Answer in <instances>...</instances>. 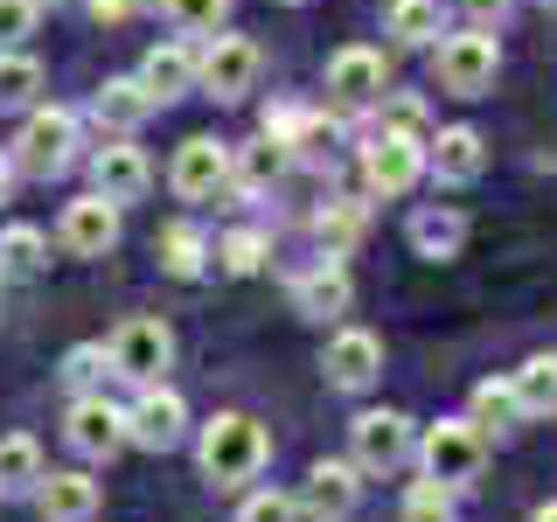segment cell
Instances as JSON below:
<instances>
[{
  "label": "cell",
  "instance_id": "15",
  "mask_svg": "<svg viewBox=\"0 0 557 522\" xmlns=\"http://www.w3.org/2000/svg\"><path fill=\"white\" fill-rule=\"evenodd\" d=\"M321 370H327V383H335V390H370L376 370H383V341L370 335V327H342V335L327 341Z\"/></svg>",
  "mask_w": 557,
  "mask_h": 522
},
{
  "label": "cell",
  "instance_id": "1",
  "mask_svg": "<svg viewBox=\"0 0 557 522\" xmlns=\"http://www.w3.org/2000/svg\"><path fill=\"white\" fill-rule=\"evenodd\" d=\"M202 481L209 487H244V481H258L265 474V460H272V439H265V425L258 418H244V411H216L202 425Z\"/></svg>",
  "mask_w": 557,
  "mask_h": 522
},
{
  "label": "cell",
  "instance_id": "18",
  "mask_svg": "<svg viewBox=\"0 0 557 522\" xmlns=\"http://www.w3.org/2000/svg\"><path fill=\"white\" fill-rule=\"evenodd\" d=\"M35 515L42 522H91L98 515V481L91 474H42L35 481Z\"/></svg>",
  "mask_w": 557,
  "mask_h": 522
},
{
  "label": "cell",
  "instance_id": "41",
  "mask_svg": "<svg viewBox=\"0 0 557 522\" xmlns=\"http://www.w3.org/2000/svg\"><path fill=\"white\" fill-rule=\"evenodd\" d=\"M8 188H14V161L0 153V202H8Z\"/></svg>",
  "mask_w": 557,
  "mask_h": 522
},
{
  "label": "cell",
  "instance_id": "38",
  "mask_svg": "<svg viewBox=\"0 0 557 522\" xmlns=\"http://www.w3.org/2000/svg\"><path fill=\"white\" fill-rule=\"evenodd\" d=\"M383 126H391V133H411V139H432V133H425V104H418V98H391Z\"/></svg>",
  "mask_w": 557,
  "mask_h": 522
},
{
  "label": "cell",
  "instance_id": "4",
  "mask_svg": "<svg viewBox=\"0 0 557 522\" xmlns=\"http://www.w3.org/2000/svg\"><path fill=\"white\" fill-rule=\"evenodd\" d=\"M418 452H425V474L440 487H474L481 460H487V439H481L474 418H440V425L418 439Z\"/></svg>",
  "mask_w": 557,
  "mask_h": 522
},
{
  "label": "cell",
  "instance_id": "21",
  "mask_svg": "<svg viewBox=\"0 0 557 522\" xmlns=\"http://www.w3.org/2000/svg\"><path fill=\"white\" fill-rule=\"evenodd\" d=\"M362 231H370V209H362L356 196H335V202L313 209V237H321L327 258H348L362 244Z\"/></svg>",
  "mask_w": 557,
  "mask_h": 522
},
{
  "label": "cell",
  "instance_id": "14",
  "mask_svg": "<svg viewBox=\"0 0 557 522\" xmlns=\"http://www.w3.org/2000/svg\"><path fill=\"white\" fill-rule=\"evenodd\" d=\"M327 91H335L342 104L383 98V91H391V63H383V49H362V42L335 49V63H327Z\"/></svg>",
  "mask_w": 557,
  "mask_h": 522
},
{
  "label": "cell",
  "instance_id": "24",
  "mask_svg": "<svg viewBox=\"0 0 557 522\" xmlns=\"http://www.w3.org/2000/svg\"><path fill=\"white\" fill-rule=\"evenodd\" d=\"M42 474H49L42 446H35L28 432H8V439H0V501H8V495H35Z\"/></svg>",
  "mask_w": 557,
  "mask_h": 522
},
{
  "label": "cell",
  "instance_id": "33",
  "mask_svg": "<svg viewBox=\"0 0 557 522\" xmlns=\"http://www.w3.org/2000/svg\"><path fill=\"white\" fill-rule=\"evenodd\" d=\"M516 390L509 383H474V425H487V432H502V425H516Z\"/></svg>",
  "mask_w": 557,
  "mask_h": 522
},
{
  "label": "cell",
  "instance_id": "2",
  "mask_svg": "<svg viewBox=\"0 0 557 522\" xmlns=\"http://www.w3.org/2000/svg\"><path fill=\"white\" fill-rule=\"evenodd\" d=\"M14 174H35V182H49V174H63L77 161V112H63V104H49V112H28L22 133H14L8 147Z\"/></svg>",
  "mask_w": 557,
  "mask_h": 522
},
{
  "label": "cell",
  "instance_id": "9",
  "mask_svg": "<svg viewBox=\"0 0 557 522\" xmlns=\"http://www.w3.org/2000/svg\"><path fill=\"white\" fill-rule=\"evenodd\" d=\"M348 439H356V467L362 474H391V467H405L418 452V432L405 411H362L356 425H348Z\"/></svg>",
  "mask_w": 557,
  "mask_h": 522
},
{
  "label": "cell",
  "instance_id": "20",
  "mask_svg": "<svg viewBox=\"0 0 557 522\" xmlns=\"http://www.w3.org/2000/svg\"><path fill=\"white\" fill-rule=\"evenodd\" d=\"M139 84H147V98H153V104L188 98V91H196V49H182V42L147 49V63H139Z\"/></svg>",
  "mask_w": 557,
  "mask_h": 522
},
{
  "label": "cell",
  "instance_id": "17",
  "mask_svg": "<svg viewBox=\"0 0 557 522\" xmlns=\"http://www.w3.org/2000/svg\"><path fill=\"white\" fill-rule=\"evenodd\" d=\"M147 182H153V167H147V153L139 147H98L91 153V188L104 202H139L147 196Z\"/></svg>",
  "mask_w": 557,
  "mask_h": 522
},
{
  "label": "cell",
  "instance_id": "32",
  "mask_svg": "<svg viewBox=\"0 0 557 522\" xmlns=\"http://www.w3.org/2000/svg\"><path fill=\"white\" fill-rule=\"evenodd\" d=\"M397 522H453V487H440V481H411V495H405V515Z\"/></svg>",
  "mask_w": 557,
  "mask_h": 522
},
{
  "label": "cell",
  "instance_id": "10",
  "mask_svg": "<svg viewBox=\"0 0 557 522\" xmlns=\"http://www.w3.org/2000/svg\"><path fill=\"white\" fill-rule=\"evenodd\" d=\"M63 439L77 446L84 460H112V452H126V411L104 405V390H91V397H77V405H70Z\"/></svg>",
  "mask_w": 557,
  "mask_h": 522
},
{
  "label": "cell",
  "instance_id": "22",
  "mask_svg": "<svg viewBox=\"0 0 557 522\" xmlns=\"http://www.w3.org/2000/svg\"><path fill=\"white\" fill-rule=\"evenodd\" d=\"M147 112H153V98H147V84H139V77H112L91 98V119H98V126H112V133L147 126Z\"/></svg>",
  "mask_w": 557,
  "mask_h": 522
},
{
  "label": "cell",
  "instance_id": "42",
  "mask_svg": "<svg viewBox=\"0 0 557 522\" xmlns=\"http://www.w3.org/2000/svg\"><path fill=\"white\" fill-rule=\"evenodd\" d=\"M530 522H557V501H544V509H536V515H530Z\"/></svg>",
  "mask_w": 557,
  "mask_h": 522
},
{
  "label": "cell",
  "instance_id": "29",
  "mask_svg": "<svg viewBox=\"0 0 557 522\" xmlns=\"http://www.w3.org/2000/svg\"><path fill=\"white\" fill-rule=\"evenodd\" d=\"M35 91H42V63L35 57H0V112H22V104H35Z\"/></svg>",
  "mask_w": 557,
  "mask_h": 522
},
{
  "label": "cell",
  "instance_id": "19",
  "mask_svg": "<svg viewBox=\"0 0 557 522\" xmlns=\"http://www.w3.org/2000/svg\"><path fill=\"white\" fill-rule=\"evenodd\" d=\"M425 167L440 174V182H474V174L487 167L481 133H474V126H446V133H432V139H425Z\"/></svg>",
  "mask_w": 557,
  "mask_h": 522
},
{
  "label": "cell",
  "instance_id": "30",
  "mask_svg": "<svg viewBox=\"0 0 557 522\" xmlns=\"http://www.w3.org/2000/svg\"><path fill=\"white\" fill-rule=\"evenodd\" d=\"M104 376H112V356H104V341H77V348L63 356V383H70L77 397H91Z\"/></svg>",
  "mask_w": 557,
  "mask_h": 522
},
{
  "label": "cell",
  "instance_id": "5",
  "mask_svg": "<svg viewBox=\"0 0 557 522\" xmlns=\"http://www.w3.org/2000/svg\"><path fill=\"white\" fill-rule=\"evenodd\" d=\"M258 70H265V57H258V42H244V35H216V42L196 57V84L216 104H237L258 91Z\"/></svg>",
  "mask_w": 557,
  "mask_h": 522
},
{
  "label": "cell",
  "instance_id": "23",
  "mask_svg": "<svg viewBox=\"0 0 557 522\" xmlns=\"http://www.w3.org/2000/svg\"><path fill=\"white\" fill-rule=\"evenodd\" d=\"M278 174H286V147H278V139L258 133L251 147H231V182L244 188V196H265Z\"/></svg>",
  "mask_w": 557,
  "mask_h": 522
},
{
  "label": "cell",
  "instance_id": "25",
  "mask_svg": "<svg viewBox=\"0 0 557 522\" xmlns=\"http://www.w3.org/2000/svg\"><path fill=\"white\" fill-rule=\"evenodd\" d=\"M509 390H516V411L522 418H550L557 411V356H530L509 376Z\"/></svg>",
  "mask_w": 557,
  "mask_h": 522
},
{
  "label": "cell",
  "instance_id": "34",
  "mask_svg": "<svg viewBox=\"0 0 557 522\" xmlns=\"http://www.w3.org/2000/svg\"><path fill=\"white\" fill-rule=\"evenodd\" d=\"M216 258H223V272H258V265H265V237H258V231H231V237H223L216 244Z\"/></svg>",
  "mask_w": 557,
  "mask_h": 522
},
{
  "label": "cell",
  "instance_id": "3",
  "mask_svg": "<svg viewBox=\"0 0 557 522\" xmlns=\"http://www.w3.org/2000/svg\"><path fill=\"white\" fill-rule=\"evenodd\" d=\"M495 70H502V49L495 35H440V49H432V77H440V91L453 98H487L495 91Z\"/></svg>",
  "mask_w": 557,
  "mask_h": 522
},
{
  "label": "cell",
  "instance_id": "43",
  "mask_svg": "<svg viewBox=\"0 0 557 522\" xmlns=\"http://www.w3.org/2000/svg\"><path fill=\"white\" fill-rule=\"evenodd\" d=\"M126 8H153V0H126Z\"/></svg>",
  "mask_w": 557,
  "mask_h": 522
},
{
  "label": "cell",
  "instance_id": "8",
  "mask_svg": "<svg viewBox=\"0 0 557 522\" xmlns=\"http://www.w3.org/2000/svg\"><path fill=\"white\" fill-rule=\"evenodd\" d=\"M418 174H425V139L383 126L370 147H362V182H370V196H411Z\"/></svg>",
  "mask_w": 557,
  "mask_h": 522
},
{
  "label": "cell",
  "instance_id": "28",
  "mask_svg": "<svg viewBox=\"0 0 557 522\" xmlns=\"http://www.w3.org/2000/svg\"><path fill=\"white\" fill-rule=\"evenodd\" d=\"M391 35L405 49H425V42H440V0H391Z\"/></svg>",
  "mask_w": 557,
  "mask_h": 522
},
{
  "label": "cell",
  "instance_id": "13",
  "mask_svg": "<svg viewBox=\"0 0 557 522\" xmlns=\"http://www.w3.org/2000/svg\"><path fill=\"white\" fill-rule=\"evenodd\" d=\"M362 467H348V460H321L313 474L300 481V515L313 522H342V515H356V501H362Z\"/></svg>",
  "mask_w": 557,
  "mask_h": 522
},
{
  "label": "cell",
  "instance_id": "44",
  "mask_svg": "<svg viewBox=\"0 0 557 522\" xmlns=\"http://www.w3.org/2000/svg\"><path fill=\"white\" fill-rule=\"evenodd\" d=\"M550 8H557V0H550Z\"/></svg>",
  "mask_w": 557,
  "mask_h": 522
},
{
  "label": "cell",
  "instance_id": "7",
  "mask_svg": "<svg viewBox=\"0 0 557 522\" xmlns=\"http://www.w3.org/2000/svg\"><path fill=\"white\" fill-rule=\"evenodd\" d=\"M104 356H112V376H126V383H161L168 376V362H174V335H168V321H126L112 341H104Z\"/></svg>",
  "mask_w": 557,
  "mask_h": 522
},
{
  "label": "cell",
  "instance_id": "26",
  "mask_svg": "<svg viewBox=\"0 0 557 522\" xmlns=\"http://www.w3.org/2000/svg\"><path fill=\"white\" fill-rule=\"evenodd\" d=\"M49 265V237L35 223H8L0 231V278H35Z\"/></svg>",
  "mask_w": 557,
  "mask_h": 522
},
{
  "label": "cell",
  "instance_id": "40",
  "mask_svg": "<svg viewBox=\"0 0 557 522\" xmlns=\"http://www.w3.org/2000/svg\"><path fill=\"white\" fill-rule=\"evenodd\" d=\"M91 14H98V22H119V14H133V8H126V0H91Z\"/></svg>",
  "mask_w": 557,
  "mask_h": 522
},
{
  "label": "cell",
  "instance_id": "27",
  "mask_svg": "<svg viewBox=\"0 0 557 522\" xmlns=\"http://www.w3.org/2000/svg\"><path fill=\"white\" fill-rule=\"evenodd\" d=\"M460 237H467L460 209H418V216H411V244H418V258H453V251H460Z\"/></svg>",
  "mask_w": 557,
  "mask_h": 522
},
{
  "label": "cell",
  "instance_id": "12",
  "mask_svg": "<svg viewBox=\"0 0 557 522\" xmlns=\"http://www.w3.org/2000/svg\"><path fill=\"white\" fill-rule=\"evenodd\" d=\"M57 237H63L70 258H104V251L119 244V202H104L98 188H91V196H77V202L63 209Z\"/></svg>",
  "mask_w": 557,
  "mask_h": 522
},
{
  "label": "cell",
  "instance_id": "11",
  "mask_svg": "<svg viewBox=\"0 0 557 522\" xmlns=\"http://www.w3.org/2000/svg\"><path fill=\"white\" fill-rule=\"evenodd\" d=\"M168 182H174V196H188V202L216 196V188L231 182V147H223L216 133H196V139H182V147H174V167H168Z\"/></svg>",
  "mask_w": 557,
  "mask_h": 522
},
{
  "label": "cell",
  "instance_id": "16",
  "mask_svg": "<svg viewBox=\"0 0 557 522\" xmlns=\"http://www.w3.org/2000/svg\"><path fill=\"white\" fill-rule=\"evenodd\" d=\"M348 300H356V286H348L342 258H321L313 272L293 278V313H307V321H335V313H348Z\"/></svg>",
  "mask_w": 557,
  "mask_h": 522
},
{
  "label": "cell",
  "instance_id": "31",
  "mask_svg": "<svg viewBox=\"0 0 557 522\" xmlns=\"http://www.w3.org/2000/svg\"><path fill=\"white\" fill-rule=\"evenodd\" d=\"M202 258H209L202 231H188V223H174V231H161V265H168L174 278H196V272H202Z\"/></svg>",
  "mask_w": 557,
  "mask_h": 522
},
{
  "label": "cell",
  "instance_id": "35",
  "mask_svg": "<svg viewBox=\"0 0 557 522\" xmlns=\"http://www.w3.org/2000/svg\"><path fill=\"white\" fill-rule=\"evenodd\" d=\"M161 8H168V22H174V28L209 35V28L223 22V14H231V0H161Z\"/></svg>",
  "mask_w": 557,
  "mask_h": 522
},
{
  "label": "cell",
  "instance_id": "37",
  "mask_svg": "<svg viewBox=\"0 0 557 522\" xmlns=\"http://www.w3.org/2000/svg\"><path fill=\"white\" fill-rule=\"evenodd\" d=\"M293 515H300V501H293V495H251L237 509V522H293Z\"/></svg>",
  "mask_w": 557,
  "mask_h": 522
},
{
  "label": "cell",
  "instance_id": "6",
  "mask_svg": "<svg viewBox=\"0 0 557 522\" xmlns=\"http://www.w3.org/2000/svg\"><path fill=\"white\" fill-rule=\"evenodd\" d=\"M188 439V405L168 383H139V397L126 405V446L139 452H174Z\"/></svg>",
  "mask_w": 557,
  "mask_h": 522
},
{
  "label": "cell",
  "instance_id": "39",
  "mask_svg": "<svg viewBox=\"0 0 557 522\" xmlns=\"http://www.w3.org/2000/svg\"><path fill=\"white\" fill-rule=\"evenodd\" d=\"M460 8H467V22H474V28H495L502 14H509V0H460Z\"/></svg>",
  "mask_w": 557,
  "mask_h": 522
},
{
  "label": "cell",
  "instance_id": "36",
  "mask_svg": "<svg viewBox=\"0 0 557 522\" xmlns=\"http://www.w3.org/2000/svg\"><path fill=\"white\" fill-rule=\"evenodd\" d=\"M35 22H42V0H0V49L28 42Z\"/></svg>",
  "mask_w": 557,
  "mask_h": 522
}]
</instances>
